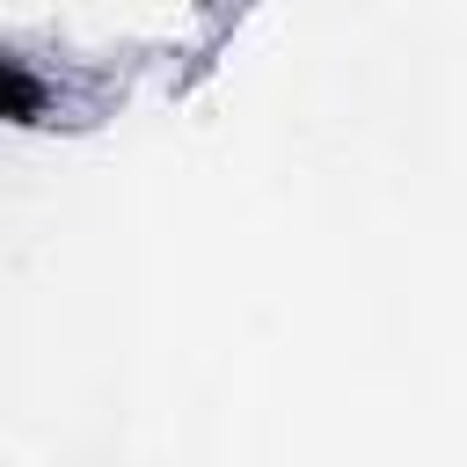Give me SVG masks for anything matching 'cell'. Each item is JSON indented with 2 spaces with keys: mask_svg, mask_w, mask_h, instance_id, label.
<instances>
[{
  "mask_svg": "<svg viewBox=\"0 0 467 467\" xmlns=\"http://www.w3.org/2000/svg\"><path fill=\"white\" fill-rule=\"evenodd\" d=\"M44 109H51V88L22 58H0V124H44Z\"/></svg>",
  "mask_w": 467,
  "mask_h": 467,
  "instance_id": "6da1fadb",
  "label": "cell"
}]
</instances>
